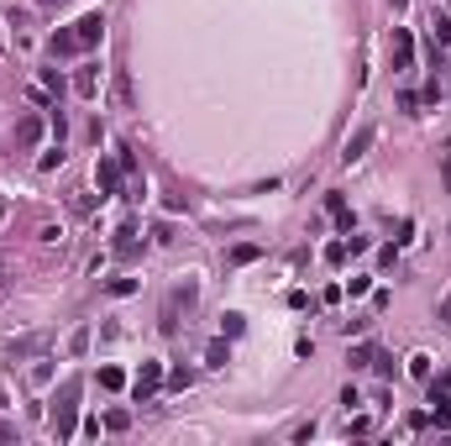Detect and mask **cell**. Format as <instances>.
Instances as JSON below:
<instances>
[{
	"mask_svg": "<svg viewBox=\"0 0 451 446\" xmlns=\"http://www.w3.org/2000/svg\"><path fill=\"white\" fill-rule=\"evenodd\" d=\"M226 357H231V352H226V336L205 347V363H210V367H226Z\"/></svg>",
	"mask_w": 451,
	"mask_h": 446,
	"instance_id": "7c38bea8",
	"label": "cell"
},
{
	"mask_svg": "<svg viewBox=\"0 0 451 446\" xmlns=\"http://www.w3.org/2000/svg\"><path fill=\"white\" fill-rule=\"evenodd\" d=\"M6 210H11V205H6V200H0V221H6Z\"/></svg>",
	"mask_w": 451,
	"mask_h": 446,
	"instance_id": "83f0119b",
	"label": "cell"
},
{
	"mask_svg": "<svg viewBox=\"0 0 451 446\" xmlns=\"http://www.w3.org/2000/svg\"><path fill=\"white\" fill-rule=\"evenodd\" d=\"M95 179H100V195H116V189H121V163H116V158H100Z\"/></svg>",
	"mask_w": 451,
	"mask_h": 446,
	"instance_id": "52a82bcc",
	"label": "cell"
},
{
	"mask_svg": "<svg viewBox=\"0 0 451 446\" xmlns=\"http://www.w3.org/2000/svg\"><path fill=\"white\" fill-rule=\"evenodd\" d=\"M6 289H11V263L0 258V294H6Z\"/></svg>",
	"mask_w": 451,
	"mask_h": 446,
	"instance_id": "d4e9b609",
	"label": "cell"
},
{
	"mask_svg": "<svg viewBox=\"0 0 451 446\" xmlns=\"http://www.w3.org/2000/svg\"><path fill=\"white\" fill-rule=\"evenodd\" d=\"M325 263H346V242H331V247H325Z\"/></svg>",
	"mask_w": 451,
	"mask_h": 446,
	"instance_id": "cb8c5ba5",
	"label": "cell"
},
{
	"mask_svg": "<svg viewBox=\"0 0 451 446\" xmlns=\"http://www.w3.org/2000/svg\"><path fill=\"white\" fill-rule=\"evenodd\" d=\"M74 90H79L84 100H95V94H100V69H95V63H84V69L74 74Z\"/></svg>",
	"mask_w": 451,
	"mask_h": 446,
	"instance_id": "ba28073f",
	"label": "cell"
},
{
	"mask_svg": "<svg viewBox=\"0 0 451 446\" xmlns=\"http://www.w3.org/2000/svg\"><path fill=\"white\" fill-rule=\"evenodd\" d=\"M84 347H90V331H74V336H69V352H74V357H79V352H84Z\"/></svg>",
	"mask_w": 451,
	"mask_h": 446,
	"instance_id": "603a6c76",
	"label": "cell"
},
{
	"mask_svg": "<svg viewBox=\"0 0 451 446\" xmlns=\"http://www.w3.org/2000/svg\"><path fill=\"white\" fill-rule=\"evenodd\" d=\"M105 289H110V294H116V299H126V294H131V289H137V279H110V283H105Z\"/></svg>",
	"mask_w": 451,
	"mask_h": 446,
	"instance_id": "d6986e66",
	"label": "cell"
},
{
	"mask_svg": "<svg viewBox=\"0 0 451 446\" xmlns=\"http://www.w3.org/2000/svg\"><path fill=\"white\" fill-rule=\"evenodd\" d=\"M42 347H48L42 336H22V341H11V347H6V357H11V363H22V357H37Z\"/></svg>",
	"mask_w": 451,
	"mask_h": 446,
	"instance_id": "30bf717a",
	"label": "cell"
},
{
	"mask_svg": "<svg viewBox=\"0 0 451 446\" xmlns=\"http://www.w3.org/2000/svg\"><path fill=\"white\" fill-rule=\"evenodd\" d=\"M63 163V147H48V153L37 158V168H42V174H48V168H58Z\"/></svg>",
	"mask_w": 451,
	"mask_h": 446,
	"instance_id": "ac0fdd59",
	"label": "cell"
},
{
	"mask_svg": "<svg viewBox=\"0 0 451 446\" xmlns=\"http://www.w3.org/2000/svg\"><path fill=\"white\" fill-rule=\"evenodd\" d=\"M105 431H131V415L126 410H110L105 415Z\"/></svg>",
	"mask_w": 451,
	"mask_h": 446,
	"instance_id": "e0dca14e",
	"label": "cell"
},
{
	"mask_svg": "<svg viewBox=\"0 0 451 446\" xmlns=\"http://www.w3.org/2000/svg\"><path fill=\"white\" fill-rule=\"evenodd\" d=\"M430 32H436V47H446V42H451V16H436V22H430Z\"/></svg>",
	"mask_w": 451,
	"mask_h": 446,
	"instance_id": "2e32d148",
	"label": "cell"
},
{
	"mask_svg": "<svg viewBox=\"0 0 451 446\" xmlns=\"http://www.w3.org/2000/svg\"><path fill=\"white\" fill-rule=\"evenodd\" d=\"M0 441H16V425H6V420H0Z\"/></svg>",
	"mask_w": 451,
	"mask_h": 446,
	"instance_id": "484cf974",
	"label": "cell"
},
{
	"mask_svg": "<svg viewBox=\"0 0 451 446\" xmlns=\"http://www.w3.org/2000/svg\"><path fill=\"white\" fill-rule=\"evenodd\" d=\"M430 420H436V431H451V388L446 383L430 388Z\"/></svg>",
	"mask_w": 451,
	"mask_h": 446,
	"instance_id": "277c9868",
	"label": "cell"
},
{
	"mask_svg": "<svg viewBox=\"0 0 451 446\" xmlns=\"http://www.w3.org/2000/svg\"><path fill=\"white\" fill-rule=\"evenodd\" d=\"M58 236H63V226H53V221L37 226V242H58Z\"/></svg>",
	"mask_w": 451,
	"mask_h": 446,
	"instance_id": "44dd1931",
	"label": "cell"
},
{
	"mask_svg": "<svg viewBox=\"0 0 451 446\" xmlns=\"http://www.w3.org/2000/svg\"><path fill=\"white\" fill-rule=\"evenodd\" d=\"M100 388H126V373L121 367H100Z\"/></svg>",
	"mask_w": 451,
	"mask_h": 446,
	"instance_id": "5bb4252c",
	"label": "cell"
},
{
	"mask_svg": "<svg viewBox=\"0 0 451 446\" xmlns=\"http://www.w3.org/2000/svg\"><path fill=\"white\" fill-rule=\"evenodd\" d=\"M16 142H22V147H37V142H42V116H22L16 121Z\"/></svg>",
	"mask_w": 451,
	"mask_h": 446,
	"instance_id": "9c48e42d",
	"label": "cell"
},
{
	"mask_svg": "<svg viewBox=\"0 0 451 446\" xmlns=\"http://www.w3.org/2000/svg\"><path fill=\"white\" fill-rule=\"evenodd\" d=\"M37 6H63V0H37Z\"/></svg>",
	"mask_w": 451,
	"mask_h": 446,
	"instance_id": "f1b7e54d",
	"label": "cell"
},
{
	"mask_svg": "<svg viewBox=\"0 0 451 446\" xmlns=\"http://www.w3.org/2000/svg\"><path fill=\"white\" fill-rule=\"evenodd\" d=\"M0 399H6V394H0Z\"/></svg>",
	"mask_w": 451,
	"mask_h": 446,
	"instance_id": "4dcf8cb0",
	"label": "cell"
},
{
	"mask_svg": "<svg viewBox=\"0 0 451 446\" xmlns=\"http://www.w3.org/2000/svg\"><path fill=\"white\" fill-rule=\"evenodd\" d=\"M393 6H404V0H393Z\"/></svg>",
	"mask_w": 451,
	"mask_h": 446,
	"instance_id": "f546056e",
	"label": "cell"
},
{
	"mask_svg": "<svg viewBox=\"0 0 451 446\" xmlns=\"http://www.w3.org/2000/svg\"><path fill=\"white\" fill-rule=\"evenodd\" d=\"M409 63H415V37L393 26V69H409Z\"/></svg>",
	"mask_w": 451,
	"mask_h": 446,
	"instance_id": "8992f818",
	"label": "cell"
},
{
	"mask_svg": "<svg viewBox=\"0 0 451 446\" xmlns=\"http://www.w3.org/2000/svg\"><path fill=\"white\" fill-rule=\"evenodd\" d=\"M409 373H415V378H430V357L415 352V357H409Z\"/></svg>",
	"mask_w": 451,
	"mask_h": 446,
	"instance_id": "ffe728a7",
	"label": "cell"
},
{
	"mask_svg": "<svg viewBox=\"0 0 451 446\" xmlns=\"http://www.w3.org/2000/svg\"><path fill=\"white\" fill-rule=\"evenodd\" d=\"M257 258H262V247H252V242L231 247V263H257Z\"/></svg>",
	"mask_w": 451,
	"mask_h": 446,
	"instance_id": "4fadbf2b",
	"label": "cell"
},
{
	"mask_svg": "<svg viewBox=\"0 0 451 446\" xmlns=\"http://www.w3.org/2000/svg\"><path fill=\"white\" fill-rule=\"evenodd\" d=\"M441 320H446V326H451V299H446V305H441Z\"/></svg>",
	"mask_w": 451,
	"mask_h": 446,
	"instance_id": "4316f807",
	"label": "cell"
},
{
	"mask_svg": "<svg viewBox=\"0 0 451 446\" xmlns=\"http://www.w3.org/2000/svg\"><path fill=\"white\" fill-rule=\"evenodd\" d=\"M373 142H378V126H357V137L346 142V153H341V163H357V158L368 153Z\"/></svg>",
	"mask_w": 451,
	"mask_h": 446,
	"instance_id": "5b68a950",
	"label": "cell"
},
{
	"mask_svg": "<svg viewBox=\"0 0 451 446\" xmlns=\"http://www.w3.org/2000/svg\"><path fill=\"white\" fill-rule=\"evenodd\" d=\"M163 383H168V388H189V383H194V373H189V367H168Z\"/></svg>",
	"mask_w": 451,
	"mask_h": 446,
	"instance_id": "8fae6325",
	"label": "cell"
},
{
	"mask_svg": "<svg viewBox=\"0 0 451 446\" xmlns=\"http://www.w3.org/2000/svg\"><path fill=\"white\" fill-rule=\"evenodd\" d=\"M325 210H331L341 226H352V210H346V200H341V195H331V200H325Z\"/></svg>",
	"mask_w": 451,
	"mask_h": 446,
	"instance_id": "9a60e30c",
	"label": "cell"
},
{
	"mask_svg": "<svg viewBox=\"0 0 451 446\" xmlns=\"http://www.w3.org/2000/svg\"><path fill=\"white\" fill-rule=\"evenodd\" d=\"M74 415H79V378H69L58 388V399H53V431H58V441L74 436Z\"/></svg>",
	"mask_w": 451,
	"mask_h": 446,
	"instance_id": "7a4b0ae2",
	"label": "cell"
},
{
	"mask_svg": "<svg viewBox=\"0 0 451 446\" xmlns=\"http://www.w3.org/2000/svg\"><path fill=\"white\" fill-rule=\"evenodd\" d=\"M373 363V347H368V341H362V347H352V367H368Z\"/></svg>",
	"mask_w": 451,
	"mask_h": 446,
	"instance_id": "7402d4cb",
	"label": "cell"
},
{
	"mask_svg": "<svg viewBox=\"0 0 451 446\" xmlns=\"http://www.w3.org/2000/svg\"><path fill=\"white\" fill-rule=\"evenodd\" d=\"M100 37H105V16H100V11H90V16H79L74 26L53 32L48 53H53V58H74V53H90V47H100Z\"/></svg>",
	"mask_w": 451,
	"mask_h": 446,
	"instance_id": "6da1fadb",
	"label": "cell"
},
{
	"mask_svg": "<svg viewBox=\"0 0 451 446\" xmlns=\"http://www.w3.org/2000/svg\"><path fill=\"white\" fill-rule=\"evenodd\" d=\"M163 373H168L163 363H142V373H137V383H131V394H137V404H142V399H153L158 388H163Z\"/></svg>",
	"mask_w": 451,
	"mask_h": 446,
	"instance_id": "3957f363",
	"label": "cell"
}]
</instances>
